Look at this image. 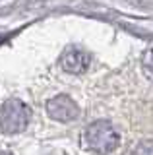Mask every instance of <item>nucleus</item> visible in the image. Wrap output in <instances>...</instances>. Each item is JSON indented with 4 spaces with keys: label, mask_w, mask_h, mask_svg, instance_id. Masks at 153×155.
Instances as JSON below:
<instances>
[{
    "label": "nucleus",
    "mask_w": 153,
    "mask_h": 155,
    "mask_svg": "<svg viewBox=\"0 0 153 155\" xmlns=\"http://www.w3.org/2000/svg\"><path fill=\"white\" fill-rule=\"evenodd\" d=\"M89 62H91V56L80 47H66L60 54V68L72 76L83 74L89 68Z\"/></svg>",
    "instance_id": "obj_4"
},
{
    "label": "nucleus",
    "mask_w": 153,
    "mask_h": 155,
    "mask_svg": "<svg viewBox=\"0 0 153 155\" xmlns=\"http://www.w3.org/2000/svg\"><path fill=\"white\" fill-rule=\"evenodd\" d=\"M130 155H153V140H142Z\"/></svg>",
    "instance_id": "obj_6"
},
{
    "label": "nucleus",
    "mask_w": 153,
    "mask_h": 155,
    "mask_svg": "<svg viewBox=\"0 0 153 155\" xmlns=\"http://www.w3.org/2000/svg\"><path fill=\"white\" fill-rule=\"evenodd\" d=\"M0 155H14L12 151H0Z\"/></svg>",
    "instance_id": "obj_7"
},
{
    "label": "nucleus",
    "mask_w": 153,
    "mask_h": 155,
    "mask_svg": "<svg viewBox=\"0 0 153 155\" xmlns=\"http://www.w3.org/2000/svg\"><path fill=\"white\" fill-rule=\"evenodd\" d=\"M83 145L91 153L109 155L120 145V134L111 120H95L83 130Z\"/></svg>",
    "instance_id": "obj_1"
},
{
    "label": "nucleus",
    "mask_w": 153,
    "mask_h": 155,
    "mask_svg": "<svg viewBox=\"0 0 153 155\" xmlns=\"http://www.w3.org/2000/svg\"><path fill=\"white\" fill-rule=\"evenodd\" d=\"M31 109L20 99H8L0 105V132L8 136L21 134L29 126Z\"/></svg>",
    "instance_id": "obj_2"
},
{
    "label": "nucleus",
    "mask_w": 153,
    "mask_h": 155,
    "mask_svg": "<svg viewBox=\"0 0 153 155\" xmlns=\"http://www.w3.org/2000/svg\"><path fill=\"white\" fill-rule=\"evenodd\" d=\"M140 64H142V72L145 74V78H147L149 81H153V48L143 51Z\"/></svg>",
    "instance_id": "obj_5"
},
{
    "label": "nucleus",
    "mask_w": 153,
    "mask_h": 155,
    "mask_svg": "<svg viewBox=\"0 0 153 155\" xmlns=\"http://www.w3.org/2000/svg\"><path fill=\"white\" fill-rule=\"evenodd\" d=\"M47 114L54 122L68 124L80 118V107L70 95H54L47 101Z\"/></svg>",
    "instance_id": "obj_3"
}]
</instances>
